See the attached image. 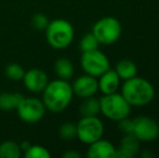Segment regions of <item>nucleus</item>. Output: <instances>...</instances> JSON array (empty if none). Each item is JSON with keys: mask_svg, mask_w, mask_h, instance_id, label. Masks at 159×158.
Instances as JSON below:
<instances>
[{"mask_svg": "<svg viewBox=\"0 0 159 158\" xmlns=\"http://www.w3.org/2000/svg\"><path fill=\"white\" fill-rule=\"evenodd\" d=\"M73 95V88L67 80H53L48 82L43 90V104L49 111L59 113L67 108Z\"/></svg>", "mask_w": 159, "mask_h": 158, "instance_id": "obj_1", "label": "nucleus"}, {"mask_svg": "<svg viewBox=\"0 0 159 158\" xmlns=\"http://www.w3.org/2000/svg\"><path fill=\"white\" fill-rule=\"evenodd\" d=\"M121 94L131 106H143L154 100L155 89L148 80L134 76L125 80Z\"/></svg>", "mask_w": 159, "mask_h": 158, "instance_id": "obj_2", "label": "nucleus"}, {"mask_svg": "<svg viewBox=\"0 0 159 158\" xmlns=\"http://www.w3.org/2000/svg\"><path fill=\"white\" fill-rule=\"evenodd\" d=\"M47 40L54 49H65L74 39V28L68 21L57 19L50 22L46 28Z\"/></svg>", "mask_w": 159, "mask_h": 158, "instance_id": "obj_3", "label": "nucleus"}, {"mask_svg": "<svg viewBox=\"0 0 159 158\" xmlns=\"http://www.w3.org/2000/svg\"><path fill=\"white\" fill-rule=\"evenodd\" d=\"M101 113L106 118L118 121L129 116L131 112V105L126 101L121 93L114 92L111 94H104L100 99Z\"/></svg>", "mask_w": 159, "mask_h": 158, "instance_id": "obj_4", "label": "nucleus"}, {"mask_svg": "<svg viewBox=\"0 0 159 158\" xmlns=\"http://www.w3.org/2000/svg\"><path fill=\"white\" fill-rule=\"evenodd\" d=\"M92 34L102 44H113L120 38L121 24L116 17L105 16L93 25Z\"/></svg>", "mask_w": 159, "mask_h": 158, "instance_id": "obj_5", "label": "nucleus"}, {"mask_svg": "<svg viewBox=\"0 0 159 158\" xmlns=\"http://www.w3.org/2000/svg\"><path fill=\"white\" fill-rule=\"evenodd\" d=\"M80 64L86 74L91 75L93 77H100L109 70L108 57L98 49L82 52Z\"/></svg>", "mask_w": 159, "mask_h": 158, "instance_id": "obj_6", "label": "nucleus"}, {"mask_svg": "<svg viewBox=\"0 0 159 158\" xmlns=\"http://www.w3.org/2000/svg\"><path fill=\"white\" fill-rule=\"evenodd\" d=\"M104 126L96 116L82 117L77 124V138L84 144H91L102 139Z\"/></svg>", "mask_w": 159, "mask_h": 158, "instance_id": "obj_7", "label": "nucleus"}, {"mask_svg": "<svg viewBox=\"0 0 159 158\" xmlns=\"http://www.w3.org/2000/svg\"><path fill=\"white\" fill-rule=\"evenodd\" d=\"M19 117L23 121L33 124L37 122L44 115V104L38 99L23 97L16 107Z\"/></svg>", "mask_w": 159, "mask_h": 158, "instance_id": "obj_8", "label": "nucleus"}, {"mask_svg": "<svg viewBox=\"0 0 159 158\" xmlns=\"http://www.w3.org/2000/svg\"><path fill=\"white\" fill-rule=\"evenodd\" d=\"M133 133L140 142L155 141L159 137V124L151 117L140 116L133 119Z\"/></svg>", "mask_w": 159, "mask_h": 158, "instance_id": "obj_9", "label": "nucleus"}, {"mask_svg": "<svg viewBox=\"0 0 159 158\" xmlns=\"http://www.w3.org/2000/svg\"><path fill=\"white\" fill-rule=\"evenodd\" d=\"M71 88H73V92L77 97L84 99L95 94L96 91L98 90V84L95 77L86 74L84 76L78 77L74 81Z\"/></svg>", "mask_w": 159, "mask_h": 158, "instance_id": "obj_10", "label": "nucleus"}, {"mask_svg": "<svg viewBox=\"0 0 159 158\" xmlns=\"http://www.w3.org/2000/svg\"><path fill=\"white\" fill-rule=\"evenodd\" d=\"M22 80L24 82V86L32 92L43 91L49 82L46 73L38 68H32V70L25 72Z\"/></svg>", "mask_w": 159, "mask_h": 158, "instance_id": "obj_11", "label": "nucleus"}, {"mask_svg": "<svg viewBox=\"0 0 159 158\" xmlns=\"http://www.w3.org/2000/svg\"><path fill=\"white\" fill-rule=\"evenodd\" d=\"M89 145L87 153L89 158H116L117 148L107 140L100 139Z\"/></svg>", "mask_w": 159, "mask_h": 158, "instance_id": "obj_12", "label": "nucleus"}, {"mask_svg": "<svg viewBox=\"0 0 159 158\" xmlns=\"http://www.w3.org/2000/svg\"><path fill=\"white\" fill-rule=\"evenodd\" d=\"M140 151V141L133 133L125 134L120 142V147L116 151L118 158H133Z\"/></svg>", "mask_w": 159, "mask_h": 158, "instance_id": "obj_13", "label": "nucleus"}, {"mask_svg": "<svg viewBox=\"0 0 159 158\" xmlns=\"http://www.w3.org/2000/svg\"><path fill=\"white\" fill-rule=\"evenodd\" d=\"M98 89L103 92V94H111L117 92L120 86V78L115 70H111L102 74L100 76V80H98Z\"/></svg>", "mask_w": 159, "mask_h": 158, "instance_id": "obj_14", "label": "nucleus"}, {"mask_svg": "<svg viewBox=\"0 0 159 158\" xmlns=\"http://www.w3.org/2000/svg\"><path fill=\"white\" fill-rule=\"evenodd\" d=\"M79 112L82 117L98 116V113H101L100 100L93 97V95L89 97H84V102L80 104Z\"/></svg>", "mask_w": 159, "mask_h": 158, "instance_id": "obj_15", "label": "nucleus"}, {"mask_svg": "<svg viewBox=\"0 0 159 158\" xmlns=\"http://www.w3.org/2000/svg\"><path fill=\"white\" fill-rule=\"evenodd\" d=\"M116 73L118 74L120 79H130L132 77L136 76V73H138V67H136L135 63L133 61H130V60H121L117 63L115 68Z\"/></svg>", "mask_w": 159, "mask_h": 158, "instance_id": "obj_16", "label": "nucleus"}, {"mask_svg": "<svg viewBox=\"0 0 159 158\" xmlns=\"http://www.w3.org/2000/svg\"><path fill=\"white\" fill-rule=\"evenodd\" d=\"M21 93H0V110L2 111H12L16 110L20 102L23 99Z\"/></svg>", "mask_w": 159, "mask_h": 158, "instance_id": "obj_17", "label": "nucleus"}, {"mask_svg": "<svg viewBox=\"0 0 159 158\" xmlns=\"http://www.w3.org/2000/svg\"><path fill=\"white\" fill-rule=\"evenodd\" d=\"M55 74L57 75L60 79L68 80L73 77L74 75V65L68 59L61 57L54 64Z\"/></svg>", "mask_w": 159, "mask_h": 158, "instance_id": "obj_18", "label": "nucleus"}, {"mask_svg": "<svg viewBox=\"0 0 159 158\" xmlns=\"http://www.w3.org/2000/svg\"><path fill=\"white\" fill-rule=\"evenodd\" d=\"M21 153L20 144L14 141H4L0 144V158H19Z\"/></svg>", "mask_w": 159, "mask_h": 158, "instance_id": "obj_19", "label": "nucleus"}, {"mask_svg": "<svg viewBox=\"0 0 159 158\" xmlns=\"http://www.w3.org/2000/svg\"><path fill=\"white\" fill-rule=\"evenodd\" d=\"M98 44L100 42L95 38V36L92 33H88V34L84 35L81 40H80V50L82 52H87V51H92L98 49Z\"/></svg>", "mask_w": 159, "mask_h": 158, "instance_id": "obj_20", "label": "nucleus"}, {"mask_svg": "<svg viewBox=\"0 0 159 158\" xmlns=\"http://www.w3.org/2000/svg\"><path fill=\"white\" fill-rule=\"evenodd\" d=\"M59 134L61 139L65 141H70L77 137V124L73 122H65L59 129Z\"/></svg>", "mask_w": 159, "mask_h": 158, "instance_id": "obj_21", "label": "nucleus"}, {"mask_svg": "<svg viewBox=\"0 0 159 158\" xmlns=\"http://www.w3.org/2000/svg\"><path fill=\"white\" fill-rule=\"evenodd\" d=\"M26 158H50L51 155L46 147L41 145H30L24 152Z\"/></svg>", "mask_w": 159, "mask_h": 158, "instance_id": "obj_22", "label": "nucleus"}, {"mask_svg": "<svg viewBox=\"0 0 159 158\" xmlns=\"http://www.w3.org/2000/svg\"><path fill=\"white\" fill-rule=\"evenodd\" d=\"M25 70L20 64L11 63L6 67V76L11 80H21L23 79Z\"/></svg>", "mask_w": 159, "mask_h": 158, "instance_id": "obj_23", "label": "nucleus"}, {"mask_svg": "<svg viewBox=\"0 0 159 158\" xmlns=\"http://www.w3.org/2000/svg\"><path fill=\"white\" fill-rule=\"evenodd\" d=\"M49 24L48 17L44 14H41V13H37L33 16L32 19V25L34 28H36L37 30H43L47 28Z\"/></svg>", "mask_w": 159, "mask_h": 158, "instance_id": "obj_24", "label": "nucleus"}, {"mask_svg": "<svg viewBox=\"0 0 159 158\" xmlns=\"http://www.w3.org/2000/svg\"><path fill=\"white\" fill-rule=\"evenodd\" d=\"M118 128L124 134H129L133 132V119H129L128 117L118 120Z\"/></svg>", "mask_w": 159, "mask_h": 158, "instance_id": "obj_25", "label": "nucleus"}, {"mask_svg": "<svg viewBox=\"0 0 159 158\" xmlns=\"http://www.w3.org/2000/svg\"><path fill=\"white\" fill-rule=\"evenodd\" d=\"M63 157L64 158H80L81 157V155H80L78 152H76V151L69 150V151H67V152L64 153Z\"/></svg>", "mask_w": 159, "mask_h": 158, "instance_id": "obj_26", "label": "nucleus"}, {"mask_svg": "<svg viewBox=\"0 0 159 158\" xmlns=\"http://www.w3.org/2000/svg\"><path fill=\"white\" fill-rule=\"evenodd\" d=\"M30 146V142H27V141H23L21 144H20V147H21L22 152H25V151L27 150Z\"/></svg>", "mask_w": 159, "mask_h": 158, "instance_id": "obj_27", "label": "nucleus"}]
</instances>
